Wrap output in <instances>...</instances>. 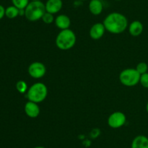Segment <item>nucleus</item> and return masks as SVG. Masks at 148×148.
Here are the masks:
<instances>
[{"label": "nucleus", "instance_id": "1", "mask_svg": "<svg viewBox=\"0 0 148 148\" xmlns=\"http://www.w3.org/2000/svg\"><path fill=\"white\" fill-rule=\"evenodd\" d=\"M103 25L106 30L114 34L123 33L128 26L126 16L119 12H111L104 19Z\"/></svg>", "mask_w": 148, "mask_h": 148}, {"label": "nucleus", "instance_id": "2", "mask_svg": "<svg viewBox=\"0 0 148 148\" xmlns=\"http://www.w3.org/2000/svg\"><path fill=\"white\" fill-rule=\"evenodd\" d=\"M46 12L44 3L41 1H31L25 9V17L29 21L35 22L41 19Z\"/></svg>", "mask_w": 148, "mask_h": 148}, {"label": "nucleus", "instance_id": "3", "mask_svg": "<svg viewBox=\"0 0 148 148\" xmlns=\"http://www.w3.org/2000/svg\"><path fill=\"white\" fill-rule=\"evenodd\" d=\"M76 35L70 29L62 30L56 38V45L59 49L68 50L73 47L76 43Z\"/></svg>", "mask_w": 148, "mask_h": 148}, {"label": "nucleus", "instance_id": "4", "mask_svg": "<svg viewBox=\"0 0 148 148\" xmlns=\"http://www.w3.org/2000/svg\"><path fill=\"white\" fill-rule=\"evenodd\" d=\"M48 89L44 84L40 82L33 84L27 91V98L29 101L40 103L46 98Z\"/></svg>", "mask_w": 148, "mask_h": 148}, {"label": "nucleus", "instance_id": "5", "mask_svg": "<svg viewBox=\"0 0 148 148\" xmlns=\"http://www.w3.org/2000/svg\"><path fill=\"white\" fill-rule=\"evenodd\" d=\"M140 75L138 71L134 68H127L120 73V82L126 86H134L140 82Z\"/></svg>", "mask_w": 148, "mask_h": 148}, {"label": "nucleus", "instance_id": "6", "mask_svg": "<svg viewBox=\"0 0 148 148\" xmlns=\"http://www.w3.org/2000/svg\"><path fill=\"white\" fill-rule=\"evenodd\" d=\"M127 121L126 115L121 112H114L108 118V124L113 129H119L124 126Z\"/></svg>", "mask_w": 148, "mask_h": 148}, {"label": "nucleus", "instance_id": "7", "mask_svg": "<svg viewBox=\"0 0 148 148\" xmlns=\"http://www.w3.org/2000/svg\"><path fill=\"white\" fill-rule=\"evenodd\" d=\"M28 73L32 78H40L45 75L46 73V66L40 62H33L29 65Z\"/></svg>", "mask_w": 148, "mask_h": 148}, {"label": "nucleus", "instance_id": "8", "mask_svg": "<svg viewBox=\"0 0 148 148\" xmlns=\"http://www.w3.org/2000/svg\"><path fill=\"white\" fill-rule=\"evenodd\" d=\"M105 30L106 28L103 23H97L94 24L90 29V36L94 40H98L103 37L105 33Z\"/></svg>", "mask_w": 148, "mask_h": 148}, {"label": "nucleus", "instance_id": "9", "mask_svg": "<svg viewBox=\"0 0 148 148\" xmlns=\"http://www.w3.org/2000/svg\"><path fill=\"white\" fill-rule=\"evenodd\" d=\"M25 112L28 117L31 118H37L40 114V107L38 103L28 101L25 105Z\"/></svg>", "mask_w": 148, "mask_h": 148}, {"label": "nucleus", "instance_id": "10", "mask_svg": "<svg viewBox=\"0 0 148 148\" xmlns=\"http://www.w3.org/2000/svg\"><path fill=\"white\" fill-rule=\"evenodd\" d=\"M47 12L54 15L59 12L63 7L62 0H47L45 4Z\"/></svg>", "mask_w": 148, "mask_h": 148}, {"label": "nucleus", "instance_id": "11", "mask_svg": "<svg viewBox=\"0 0 148 148\" xmlns=\"http://www.w3.org/2000/svg\"><path fill=\"white\" fill-rule=\"evenodd\" d=\"M55 25L61 30L68 29L71 25L70 18L66 15H59L55 18Z\"/></svg>", "mask_w": 148, "mask_h": 148}, {"label": "nucleus", "instance_id": "12", "mask_svg": "<svg viewBox=\"0 0 148 148\" xmlns=\"http://www.w3.org/2000/svg\"><path fill=\"white\" fill-rule=\"evenodd\" d=\"M90 12L94 15H99L103 10V4L101 0H90L88 5Z\"/></svg>", "mask_w": 148, "mask_h": 148}, {"label": "nucleus", "instance_id": "13", "mask_svg": "<svg viewBox=\"0 0 148 148\" xmlns=\"http://www.w3.org/2000/svg\"><path fill=\"white\" fill-rule=\"evenodd\" d=\"M131 148H148V138L144 135L137 136L132 140Z\"/></svg>", "mask_w": 148, "mask_h": 148}, {"label": "nucleus", "instance_id": "14", "mask_svg": "<svg viewBox=\"0 0 148 148\" xmlns=\"http://www.w3.org/2000/svg\"><path fill=\"white\" fill-rule=\"evenodd\" d=\"M143 29H144V27H143V23L139 20H134L130 25L129 32L132 36H138L142 34Z\"/></svg>", "mask_w": 148, "mask_h": 148}, {"label": "nucleus", "instance_id": "15", "mask_svg": "<svg viewBox=\"0 0 148 148\" xmlns=\"http://www.w3.org/2000/svg\"><path fill=\"white\" fill-rule=\"evenodd\" d=\"M20 10L14 5L9 6L5 9V16L10 19H14L19 16Z\"/></svg>", "mask_w": 148, "mask_h": 148}, {"label": "nucleus", "instance_id": "16", "mask_svg": "<svg viewBox=\"0 0 148 148\" xmlns=\"http://www.w3.org/2000/svg\"><path fill=\"white\" fill-rule=\"evenodd\" d=\"M29 2H30V0H12L13 5L18 8L19 10H25Z\"/></svg>", "mask_w": 148, "mask_h": 148}, {"label": "nucleus", "instance_id": "17", "mask_svg": "<svg viewBox=\"0 0 148 148\" xmlns=\"http://www.w3.org/2000/svg\"><path fill=\"white\" fill-rule=\"evenodd\" d=\"M16 89H17V90L20 93L24 94V93L27 91V85L25 81L21 80V81H19L17 82V84H16Z\"/></svg>", "mask_w": 148, "mask_h": 148}, {"label": "nucleus", "instance_id": "18", "mask_svg": "<svg viewBox=\"0 0 148 148\" xmlns=\"http://www.w3.org/2000/svg\"><path fill=\"white\" fill-rule=\"evenodd\" d=\"M41 20H43V22L46 24H51L53 22H54L55 19L53 17V15L51 14V13H49L46 12L45 14L43 15V17H42Z\"/></svg>", "mask_w": 148, "mask_h": 148}, {"label": "nucleus", "instance_id": "19", "mask_svg": "<svg viewBox=\"0 0 148 148\" xmlns=\"http://www.w3.org/2000/svg\"><path fill=\"white\" fill-rule=\"evenodd\" d=\"M135 69L138 71V73L140 74V75H142V74H144V73H147L148 65L147 63H145V62H140V63L137 65Z\"/></svg>", "mask_w": 148, "mask_h": 148}, {"label": "nucleus", "instance_id": "20", "mask_svg": "<svg viewBox=\"0 0 148 148\" xmlns=\"http://www.w3.org/2000/svg\"><path fill=\"white\" fill-rule=\"evenodd\" d=\"M140 83L143 87L148 89V73L142 74L140 75Z\"/></svg>", "mask_w": 148, "mask_h": 148}, {"label": "nucleus", "instance_id": "21", "mask_svg": "<svg viewBox=\"0 0 148 148\" xmlns=\"http://www.w3.org/2000/svg\"><path fill=\"white\" fill-rule=\"evenodd\" d=\"M5 16V8L0 4V20Z\"/></svg>", "mask_w": 148, "mask_h": 148}, {"label": "nucleus", "instance_id": "22", "mask_svg": "<svg viewBox=\"0 0 148 148\" xmlns=\"http://www.w3.org/2000/svg\"><path fill=\"white\" fill-rule=\"evenodd\" d=\"M34 148H46L45 147H42V146H37V147H35Z\"/></svg>", "mask_w": 148, "mask_h": 148}, {"label": "nucleus", "instance_id": "23", "mask_svg": "<svg viewBox=\"0 0 148 148\" xmlns=\"http://www.w3.org/2000/svg\"><path fill=\"white\" fill-rule=\"evenodd\" d=\"M146 110H147V112L148 113V102L147 103V105H146Z\"/></svg>", "mask_w": 148, "mask_h": 148}, {"label": "nucleus", "instance_id": "24", "mask_svg": "<svg viewBox=\"0 0 148 148\" xmlns=\"http://www.w3.org/2000/svg\"><path fill=\"white\" fill-rule=\"evenodd\" d=\"M30 1H40V0H30Z\"/></svg>", "mask_w": 148, "mask_h": 148}, {"label": "nucleus", "instance_id": "25", "mask_svg": "<svg viewBox=\"0 0 148 148\" xmlns=\"http://www.w3.org/2000/svg\"><path fill=\"white\" fill-rule=\"evenodd\" d=\"M79 1H87V0H79Z\"/></svg>", "mask_w": 148, "mask_h": 148}, {"label": "nucleus", "instance_id": "26", "mask_svg": "<svg viewBox=\"0 0 148 148\" xmlns=\"http://www.w3.org/2000/svg\"><path fill=\"white\" fill-rule=\"evenodd\" d=\"M115 1H121V0H115Z\"/></svg>", "mask_w": 148, "mask_h": 148}, {"label": "nucleus", "instance_id": "27", "mask_svg": "<svg viewBox=\"0 0 148 148\" xmlns=\"http://www.w3.org/2000/svg\"><path fill=\"white\" fill-rule=\"evenodd\" d=\"M147 73H148V71H147Z\"/></svg>", "mask_w": 148, "mask_h": 148}]
</instances>
